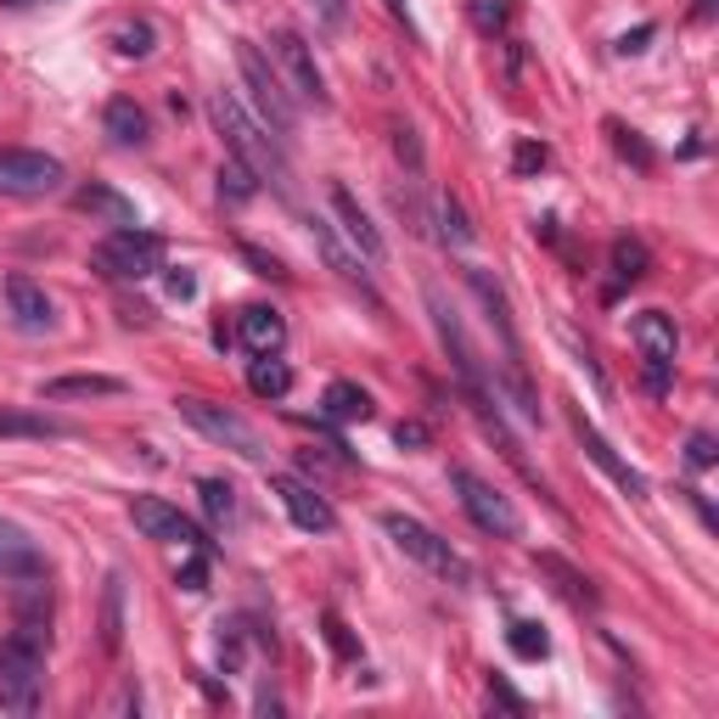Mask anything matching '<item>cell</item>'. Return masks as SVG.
Masks as SVG:
<instances>
[{
  "mask_svg": "<svg viewBox=\"0 0 719 719\" xmlns=\"http://www.w3.org/2000/svg\"><path fill=\"white\" fill-rule=\"evenodd\" d=\"M209 119H214V130H220V141H225V158H236V164H248L259 180H270L276 191H293V169H287V153H281V141H270L265 135V124L236 102L231 90H214L209 96Z\"/></svg>",
  "mask_w": 719,
  "mask_h": 719,
  "instance_id": "1",
  "label": "cell"
},
{
  "mask_svg": "<svg viewBox=\"0 0 719 719\" xmlns=\"http://www.w3.org/2000/svg\"><path fill=\"white\" fill-rule=\"evenodd\" d=\"M45 647L52 641H40L29 630L0 641V708L7 714H34L40 708V697H45Z\"/></svg>",
  "mask_w": 719,
  "mask_h": 719,
  "instance_id": "2",
  "label": "cell"
},
{
  "mask_svg": "<svg viewBox=\"0 0 719 719\" xmlns=\"http://www.w3.org/2000/svg\"><path fill=\"white\" fill-rule=\"evenodd\" d=\"M382 535H389L411 562H422L427 573H439V580H450V585H472V562L450 546V540H439L427 523H416V517H405V512H382Z\"/></svg>",
  "mask_w": 719,
  "mask_h": 719,
  "instance_id": "3",
  "label": "cell"
},
{
  "mask_svg": "<svg viewBox=\"0 0 719 719\" xmlns=\"http://www.w3.org/2000/svg\"><path fill=\"white\" fill-rule=\"evenodd\" d=\"M90 265L108 281H147L153 270H164V236L141 231V225H119L113 236L90 248Z\"/></svg>",
  "mask_w": 719,
  "mask_h": 719,
  "instance_id": "4",
  "label": "cell"
},
{
  "mask_svg": "<svg viewBox=\"0 0 719 719\" xmlns=\"http://www.w3.org/2000/svg\"><path fill=\"white\" fill-rule=\"evenodd\" d=\"M236 68H243V85L254 90V108H259V124H270L276 135H293L299 113H293V90L281 85V74L265 63V52L254 40H236Z\"/></svg>",
  "mask_w": 719,
  "mask_h": 719,
  "instance_id": "5",
  "label": "cell"
},
{
  "mask_svg": "<svg viewBox=\"0 0 719 719\" xmlns=\"http://www.w3.org/2000/svg\"><path fill=\"white\" fill-rule=\"evenodd\" d=\"M450 490H456L461 512H467L484 535H495V540H517V535H523L517 506H512V501L490 484V478H478L472 467H450Z\"/></svg>",
  "mask_w": 719,
  "mask_h": 719,
  "instance_id": "6",
  "label": "cell"
},
{
  "mask_svg": "<svg viewBox=\"0 0 719 719\" xmlns=\"http://www.w3.org/2000/svg\"><path fill=\"white\" fill-rule=\"evenodd\" d=\"M180 405V416L198 427L203 439H214V445H225V450H236L243 461H265L270 450H265V439L254 434V427L236 416V411H225V405H214V400H198V394H186V400H175Z\"/></svg>",
  "mask_w": 719,
  "mask_h": 719,
  "instance_id": "7",
  "label": "cell"
},
{
  "mask_svg": "<svg viewBox=\"0 0 719 719\" xmlns=\"http://www.w3.org/2000/svg\"><path fill=\"white\" fill-rule=\"evenodd\" d=\"M630 338L641 349V366H647V394H669V371H675V355H681V338H675V321L663 310H641L630 321Z\"/></svg>",
  "mask_w": 719,
  "mask_h": 719,
  "instance_id": "8",
  "label": "cell"
},
{
  "mask_svg": "<svg viewBox=\"0 0 719 719\" xmlns=\"http://www.w3.org/2000/svg\"><path fill=\"white\" fill-rule=\"evenodd\" d=\"M270 57H276L281 85L293 90L299 102H315V108L332 102V96H326V79H321V68H315V52L304 45L299 29H276V34H270Z\"/></svg>",
  "mask_w": 719,
  "mask_h": 719,
  "instance_id": "9",
  "label": "cell"
},
{
  "mask_svg": "<svg viewBox=\"0 0 719 719\" xmlns=\"http://www.w3.org/2000/svg\"><path fill=\"white\" fill-rule=\"evenodd\" d=\"M68 180L63 158L52 153H29V147H0V191L7 198H45Z\"/></svg>",
  "mask_w": 719,
  "mask_h": 719,
  "instance_id": "10",
  "label": "cell"
},
{
  "mask_svg": "<svg viewBox=\"0 0 719 719\" xmlns=\"http://www.w3.org/2000/svg\"><path fill=\"white\" fill-rule=\"evenodd\" d=\"M130 523L147 540H164V546H186V551H209V540H203V529L191 523L180 506H169V501H158V495H135L130 501Z\"/></svg>",
  "mask_w": 719,
  "mask_h": 719,
  "instance_id": "11",
  "label": "cell"
},
{
  "mask_svg": "<svg viewBox=\"0 0 719 719\" xmlns=\"http://www.w3.org/2000/svg\"><path fill=\"white\" fill-rule=\"evenodd\" d=\"M270 495L287 506V517H293L304 535H332V529H338V512H332V501H326L315 484H304V478L276 472V478H270Z\"/></svg>",
  "mask_w": 719,
  "mask_h": 719,
  "instance_id": "12",
  "label": "cell"
},
{
  "mask_svg": "<svg viewBox=\"0 0 719 719\" xmlns=\"http://www.w3.org/2000/svg\"><path fill=\"white\" fill-rule=\"evenodd\" d=\"M568 422H573V439L585 445V456H591V461H596V467H602V472L613 478V484L625 490L630 501H647V478H641V472H636V467H630L625 456H618V450H613V445H607V439L596 434V422H591V416H585L580 405H568Z\"/></svg>",
  "mask_w": 719,
  "mask_h": 719,
  "instance_id": "13",
  "label": "cell"
},
{
  "mask_svg": "<svg viewBox=\"0 0 719 719\" xmlns=\"http://www.w3.org/2000/svg\"><path fill=\"white\" fill-rule=\"evenodd\" d=\"M332 214H338V225H344V236H349V248H355L366 265H382V259H389V243H382V231L371 225V214L355 203L349 186H332Z\"/></svg>",
  "mask_w": 719,
  "mask_h": 719,
  "instance_id": "14",
  "label": "cell"
},
{
  "mask_svg": "<svg viewBox=\"0 0 719 719\" xmlns=\"http://www.w3.org/2000/svg\"><path fill=\"white\" fill-rule=\"evenodd\" d=\"M310 236H315V248H321V259H326V270H338V281H349V287H360V293H371V265L344 243L338 236V225L332 220H310Z\"/></svg>",
  "mask_w": 719,
  "mask_h": 719,
  "instance_id": "15",
  "label": "cell"
},
{
  "mask_svg": "<svg viewBox=\"0 0 719 719\" xmlns=\"http://www.w3.org/2000/svg\"><path fill=\"white\" fill-rule=\"evenodd\" d=\"M52 562H45L40 540H29V529L18 523H0V580H45Z\"/></svg>",
  "mask_w": 719,
  "mask_h": 719,
  "instance_id": "16",
  "label": "cell"
},
{
  "mask_svg": "<svg viewBox=\"0 0 719 719\" xmlns=\"http://www.w3.org/2000/svg\"><path fill=\"white\" fill-rule=\"evenodd\" d=\"M7 310L23 332H52V321H57L52 299H45V287L34 276H7Z\"/></svg>",
  "mask_w": 719,
  "mask_h": 719,
  "instance_id": "17",
  "label": "cell"
},
{
  "mask_svg": "<svg viewBox=\"0 0 719 719\" xmlns=\"http://www.w3.org/2000/svg\"><path fill=\"white\" fill-rule=\"evenodd\" d=\"M236 338H243L248 355H281L287 321H281V310H270V304H248L243 315H236Z\"/></svg>",
  "mask_w": 719,
  "mask_h": 719,
  "instance_id": "18",
  "label": "cell"
},
{
  "mask_svg": "<svg viewBox=\"0 0 719 719\" xmlns=\"http://www.w3.org/2000/svg\"><path fill=\"white\" fill-rule=\"evenodd\" d=\"M74 209H85V214H102L108 225H135V203L124 198V191L102 186V180L79 186V191H74Z\"/></svg>",
  "mask_w": 719,
  "mask_h": 719,
  "instance_id": "19",
  "label": "cell"
},
{
  "mask_svg": "<svg viewBox=\"0 0 719 719\" xmlns=\"http://www.w3.org/2000/svg\"><path fill=\"white\" fill-rule=\"evenodd\" d=\"M108 394H124V382L119 377H102V371H90V377H57V382H45L40 400H108Z\"/></svg>",
  "mask_w": 719,
  "mask_h": 719,
  "instance_id": "20",
  "label": "cell"
},
{
  "mask_svg": "<svg viewBox=\"0 0 719 719\" xmlns=\"http://www.w3.org/2000/svg\"><path fill=\"white\" fill-rule=\"evenodd\" d=\"M102 124H108V135L119 141V147H141V141L153 135V124H147V113H141L130 96H113L108 102V113H102Z\"/></svg>",
  "mask_w": 719,
  "mask_h": 719,
  "instance_id": "21",
  "label": "cell"
},
{
  "mask_svg": "<svg viewBox=\"0 0 719 719\" xmlns=\"http://www.w3.org/2000/svg\"><path fill=\"white\" fill-rule=\"evenodd\" d=\"M540 573H551L557 591H562L573 607H596V602H602V596H596V585H591V573H580L573 562H562V557H551V551H540Z\"/></svg>",
  "mask_w": 719,
  "mask_h": 719,
  "instance_id": "22",
  "label": "cell"
},
{
  "mask_svg": "<svg viewBox=\"0 0 719 719\" xmlns=\"http://www.w3.org/2000/svg\"><path fill=\"white\" fill-rule=\"evenodd\" d=\"M321 416L326 422H366L371 416V394L360 389V382H332V389L321 394Z\"/></svg>",
  "mask_w": 719,
  "mask_h": 719,
  "instance_id": "23",
  "label": "cell"
},
{
  "mask_svg": "<svg viewBox=\"0 0 719 719\" xmlns=\"http://www.w3.org/2000/svg\"><path fill=\"white\" fill-rule=\"evenodd\" d=\"M607 259H613L618 287H636V281H647V270H652V248L641 243V236H618V243L607 248Z\"/></svg>",
  "mask_w": 719,
  "mask_h": 719,
  "instance_id": "24",
  "label": "cell"
},
{
  "mask_svg": "<svg viewBox=\"0 0 719 719\" xmlns=\"http://www.w3.org/2000/svg\"><path fill=\"white\" fill-rule=\"evenodd\" d=\"M248 389H254L259 400H287V394H293V371H287L276 355H254V366H248Z\"/></svg>",
  "mask_w": 719,
  "mask_h": 719,
  "instance_id": "25",
  "label": "cell"
},
{
  "mask_svg": "<svg viewBox=\"0 0 719 719\" xmlns=\"http://www.w3.org/2000/svg\"><path fill=\"white\" fill-rule=\"evenodd\" d=\"M102 647L119 652L124 647V580L108 573V591H102Z\"/></svg>",
  "mask_w": 719,
  "mask_h": 719,
  "instance_id": "26",
  "label": "cell"
},
{
  "mask_svg": "<svg viewBox=\"0 0 719 719\" xmlns=\"http://www.w3.org/2000/svg\"><path fill=\"white\" fill-rule=\"evenodd\" d=\"M607 135H613V153L625 158V164H636V169H652V164H658V153L641 141V130H630V124L607 119Z\"/></svg>",
  "mask_w": 719,
  "mask_h": 719,
  "instance_id": "27",
  "label": "cell"
},
{
  "mask_svg": "<svg viewBox=\"0 0 719 719\" xmlns=\"http://www.w3.org/2000/svg\"><path fill=\"white\" fill-rule=\"evenodd\" d=\"M506 647H512V652H517L523 663H540V658L551 652V636H546V630L535 625V618H517V625L506 630Z\"/></svg>",
  "mask_w": 719,
  "mask_h": 719,
  "instance_id": "28",
  "label": "cell"
},
{
  "mask_svg": "<svg viewBox=\"0 0 719 719\" xmlns=\"http://www.w3.org/2000/svg\"><path fill=\"white\" fill-rule=\"evenodd\" d=\"M63 422L52 416H18V411H0V439H57Z\"/></svg>",
  "mask_w": 719,
  "mask_h": 719,
  "instance_id": "29",
  "label": "cell"
},
{
  "mask_svg": "<svg viewBox=\"0 0 719 719\" xmlns=\"http://www.w3.org/2000/svg\"><path fill=\"white\" fill-rule=\"evenodd\" d=\"M467 18H472V29L478 34H506V23H512V0H467Z\"/></svg>",
  "mask_w": 719,
  "mask_h": 719,
  "instance_id": "30",
  "label": "cell"
},
{
  "mask_svg": "<svg viewBox=\"0 0 719 719\" xmlns=\"http://www.w3.org/2000/svg\"><path fill=\"white\" fill-rule=\"evenodd\" d=\"M259 191V175L248 169V164H236V158H225L220 164V198H231V203H248Z\"/></svg>",
  "mask_w": 719,
  "mask_h": 719,
  "instance_id": "31",
  "label": "cell"
},
{
  "mask_svg": "<svg viewBox=\"0 0 719 719\" xmlns=\"http://www.w3.org/2000/svg\"><path fill=\"white\" fill-rule=\"evenodd\" d=\"M198 495H203V512L220 523V529H225V523L236 517V490L225 484V478H203V484H198Z\"/></svg>",
  "mask_w": 719,
  "mask_h": 719,
  "instance_id": "32",
  "label": "cell"
},
{
  "mask_svg": "<svg viewBox=\"0 0 719 719\" xmlns=\"http://www.w3.org/2000/svg\"><path fill=\"white\" fill-rule=\"evenodd\" d=\"M439 220H445V243H456V248H467L472 236H478V231L467 225V209H461L456 198H445V203H439Z\"/></svg>",
  "mask_w": 719,
  "mask_h": 719,
  "instance_id": "33",
  "label": "cell"
},
{
  "mask_svg": "<svg viewBox=\"0 0 719 719\" xmlns=\"http://www.w3.org/2000/svg\"><path fill=\"white\" fill-rule=\"evenodd\" d=\"M546 164H551L546 141H517V153H512V169H517V175H540Z\"/></svg>",
  "mask_w": 719,
  "mask_h": 719,
  "instance_id": "34",
  "label": "cell"
},
{
  "mask_svg": "<svg viewBox=\"0 0 719 719\" xmlns=\"http://www.w3.org/2000/svg\"><path fill=\"white\" fill-rule=\"evenodd\" d=\"M394 158H400L411 175H422V141H416L411 124H394Z\"/></svg>",
  "mask_w": 719,
  "mask_h": 719,
  "instance_id": "35",
  "label": "cell"
},
{
  "mask_svg": "<svg viewBox=\"0 0 719 719\" xmlns=\"http://www.w3.org/2000/svg\"><path fill=\"white\" fill-rule=\"evenodd\" d=\"M321 630H326V641H332V652H338V658H360V647H355V636H349V625H344L338 613H326Z\"/></svg>",
  "mask_w": 719,
  "mask_h": 719,
  "instance_id": "36",
  "label": "cell"
},
{
  "mask_svg": "<svg viewBox=\"0 0 719 719\" xmlns=\"http://www.w3.org/2000/svg\"><path fill=\"white\" fill-rule=\"evenodd\" d=\"M714 461H719V445H714V434H692V439H686V467H692V472H708Z\"/></svg>",
  "mask_w": 719,
  "mask_h": 719,
  "instance_id": "37",
  "label": "cell"
},
{
  "mask_svg": "<svg viewBox=\"0 0 719 719\" xmlns=\"http://www.w3.org/2000/svg\"><path fill=\"white\" fill-rule=\"evenodd\" d=\"M175 585H180V591H191V596H198V591H209V551H198V557H191V562L175 573Z\"/></svg>",
  "mask_w": 719,
  "mask_h": 719,
  "instance_id": "38",
  "label": "cell"
},
{
  "mask_svg": "<svg viewBox=\"0 0 719 719\" xmlns=\"http://www.w3.org/2000/svg\"><path fill=\"white\" fill-rule=\"evenodd\" d=\"M119 52H124V57H147V52H153V23L119 29Z\"/></svg>",
  "mask_w": 719,
  "mask_h": 719,
  "instance_id": "39",
  "label": "cell"
},
{
  "mask_svg": "<svg viewBox=\"0 0 719 719\" xmlns=\"http://www.w3.org/2000/svg\"><path fill=\"white\" fill-rule=\"evenodd\" d=\"M427 439H434V434H427V422H400V427H394V445H400V450H422Z\"/></svg>",
  "mask_w": 719,
  "mask_h": 719,
  "instance_id": "40",
  "label": "cell"
},
{
  "mask_svg": "<svg viewBox=\"0 0 719 719\" xmlns=\"http://www.w3.org/2000/svg\"><path fill=\"white\" fill-rule=\"evenodd\" d=\"M243 259L254 265V276H270V281H287V270H281V259H270L265 248H243Z\"/></svg>",
  "mask_w": 719,
  "mask_h": 719,
  "instance_id": "41",
  "label": "cell"
},
{
  "mask_svg": "<svg viewBox=\"0 0 719 719\" xmlns=\"http://www.w3.org/2000/svg\"><path fill=\"white\" fill-rule=\"evenodd\" d=\"M490 697H495L501 708H512V714H523V708H529V703H523V697H517V692H512L501 675H490Z\"/></svg>",
  "mask_w": 719,
  "mask_h": 719,
  "instance_id": "42",
  "label": "cell"
},
{
  "mask_svg": "<svg viewBox=\"0 0 719 719\" xmlns=\"http://www.w3.org/2000/svg\"><path fill=\"white\" fill-rule=\"evenodd\" d=\"M315 12H321L326 29H344V23H349V7H344V0H315Z\"/></svg>",
  "mask_w": 719,
  "mask_h": 719,
  "instance_id": "43",
  "label": "cell"
},
{
  "mask_svg": "<svg viewBox=\"0 0 719 719\" xmlns=\"http://www.w3.org/2000/svg\"><path fill=\"white\" fill-rule=\"evenodd\" d=\"M647 40H652V23H647V29H636V34H625V40H618V57H636V52H647Z\"/></svg>",
  "mask_w": 719,
  "mask_h": 719,
  "instance_id": "44",
  "label": "cell"
},
{
  "mask_svg": "<svg viewBox=\"0 0 719 719\" xmlns=\"http://www.w3.org/2000/svg\"><path fill=\"white\" fill-rule=\"evenodd\" d=\"M169 293H175V299H191V293H198V276H191V270H175V276H169Z\"/></svg>",
  "mask_w": 719,
  "mask_h": 719,
  "instance_id": "45",
  "label": "cell"
},
{
  "mask_svg": "<svg viewBox=\"0 0 719 719\" xmlns=\"http://www.w3.org/2000/svg\"><path fill=\"white\" fill-rule=\"evenodd\" d=\"M254 708H259V714H281V697H276V692H259V703H254Z\"/></svg>",
  "mask_w": 719,
  "mask_h": 719,
  "instance_id": "46",
  "label": "cell"
},
{
  "mask_svg": "<svg viewBox=\"0 0 719 719\" xmlns=\"http://www.w3.org/2000/svg\"><path fill=\"white\" fill-rule=\"evenodd\" d=\"M389 12H394V18H400V23L416 34V23H411V7H405V0H389Z\"/></svg>",
  "mask_w": 719,
  "mask_h": 719,
  "instance_id": "47",
  "label": "cell"
},
{
  "mask_svg": "<svg viewBox=\"0 0 719 719\" xmlns=\"http://www.w3.org/2000/svg\"><path fill=\"white\" fill-rule=\"evenodd\" d=\"M714 18V0H697V23H708Z\"/></svg>",
  "mask_w": 719,
  "mask_h": 719,
  "instance_id": "48",
  "label": "cell"
},
{
  "mask_svg": "<svg viewBox=\"0 0 719 719\" xmlns=\"http://www.w3.org/2000/svg\"><path fill=\"white\" fill-rule=\"evenodd\" d=\"M0 7H29V0H0Z\"/></svg>",
  "mask_w": 719,
  "mask_h": 719,
  "instance_id": "49",
  "label": "cell"
}]
</instances>
